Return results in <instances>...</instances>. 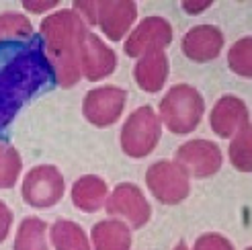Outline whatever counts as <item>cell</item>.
<instances>
[{
    "instance_id": "cell-1",
    "label": "cell",
    "mask_w": 252,
    "mask_h": 250,
    "mask_svg": "<svg viewBox=\"0 0 252 250\" xmlns=\"http://www.w3.org/2000/svg\"><path fill=\"white\" fill-rule=\"evenodd\" d=\"M56 82L41 35L0 43V131L31 96Z\"/></svg>"
},
{
    "instance_id": "cell-2",
    "label": "cell",
    "mask_w": 252,
    "mask_h": 250,
    "mask_svg": "<svg viewBox=\"0 0 252 250\" xmlns=\"http://www.w3.org/2000/svg\"><path fill=\"white\" fill-rule=\"evenodd\" d=\"M86 33L84 21L72 8L58 10L41 21V39L56 82L70 89L80 80V43Z\"/></svg>"
},
{
    "instance_id": "cell-3",
    "label": "cell",
    "mask_w": 252,
    "mask_h": 250,
    "mask_svg": "<svg viewBox=\"0 0 252 250\" xmlns=\"http://www.w3.org/2000/svg\"><path fill=\"white\" fill-rule=\"evenodd\" d=\"M205 111V101L197 89L189 84H176L160 101V121L176 133L185 135L197 129Z\"/></svg>"
},
{
    "instance_id": "cell-4",
    "label": "cell",
    "mask_w": 252,
    "mask_h": 250,
    "mask_svg": "<svg viewBox=\"0 0 252 250\" xmlns=\"http://www.w3.org/2000/svg\"><path fill=\"white\" fill-rule=\"evenodd\" d=\"M162 123L152 107H140L127 117L121 129V150L129 158H144L154 152L160 142Z\"/></svg>"
},
{
    "instance_id": "cell-5",
    "label": "cell",
    "mask_w": 252,
    "mask_h": 250,
    "mask_svg": "<svg viewBox=\"0 0 252 250\" xmlns=\"http://www.w3.org/2000/svg\"><path fill=\"white\" fill-rule=\"evenodd\" d=\"M146 185L152 195L164 205H176L185 201L191 191L189 174L176 162L160 160L152 164L146 172Z\"/></svg>"
},
{
    "instance_id": "cell-6",
    "label": "cell",
    "mask_w": 252,
    "mask_h": 250,
    "mask_svg": "<svg viewBox=\"0 0 252 250\" xmlns=\"http://www.w3.org/2000/svg\"><path fill=\"white\" fill-rule=\"evenodd\" d=\"M21 195L25 203H29L31 207L37 209L54 207L64 197V177L52 164L35 166L25 177Z\"/></svg>"
},
{
    "instance_id": "cell-7",
    "label": "cell",
    "mask_w": 252,
    "mask_h": 250,
    "mask_svg": "<svg viewBox=\"0 0 252 250\" xmlns=\"http://www.w3.org/2000/svg\"><path fill=\"white\" fill-rule=\"evenodd\" d=\"M176 164H181L189 177L207 179L221 168V150L209 140H191L176 150Z\"/></svg>"
},
{
    "instance_id": "cell-8",
    "label": "cell",
    "mask_w": 252,
    "mask_h": 250,
    "mask_svg": "<svg viewBox=\"0 0 252 250\" xmlns=\"http://www.w3.org/2000/svg\"><path fill=\"white\" fill-rule=\"evenodd\" d=\"M127 93L119 86H100L86 93L82 103V113L96 127H109L123 113Z\"/></svg>"
},
{
    "instance_id": "cell-9",
    "label": "cell",
    "mask_w": 252,
    "mask_h": 250,
    "mask_svg": "<svg viewBox=\"0 0 252 250\" xmlns=\"http://www.w3.org/2000/svg\"><path fill=\"white\" fill-rule=\"evenodd\" d=\"M105 207L111 216H119L127 219V223L135 230L144 228L150 221V216H152V207L146 201L142 189L131 183L117 185L111 197H107Z\"/></svg>"
},
{
    "instance_id": "cell-10",
    "label": "cell",
    "mask_w": 252,
    "mask_h": 250,
    "mask_svg": "<svg viewBox=\"0 0 252 250\" xmlns=\"http://www.w3.org/2000/svg\"><path fill=\"white\" fill-rule=\"evenodd\" d=\"M172 41V27L162 17H148L131 31L125 41V54L129 58H142L150 52H164Z\"/></svg>"
},
{
    "instance_id": "cell-11",
    "label": "cell",
    "mask_w": 252,
    "mask_h": 250,
    "mask_svg": "<svg viewBox=\"0 0 252 250\" xmlns=\"http://www.w3.org/2000/svg\"><path fill=\"white\" fill-rule=\"evenodd\" d=\"M115 66H117L115 52L100 41V37L86 29L80 43V74L86 80L96 82L113 74Z\"/></svg>"
},
{
    "instance_id": "cell-12",
    "label": "cell",
    "mask_w": 252,
    "mask_h": 250,
    "mask_svg": "<svg viewBox=\"0 0 252 250\" xmlns=\"http://www.w3.org/2000/svg\"><path fill=\"white\" fill-rule=\"evenodd\" d=\"M137 19V6L131 0H103L98 2L96 25L111 41H121Z\"/></svg>"
},
{
    "instance_id": "cell-13",
    "label": "cell",
    "mask_w": 252,
    "mask_h": 250,
    "mask_svg": "<svg viewBox=\"0 0 252 250\" xmlns=\"http://www.w3.org/2000/svg\"><path fill=\"white\" fill-rule=\"evenodd\" d=\"M221 47L223 35L213 25H197L183 37V54L197 64L216 60L221 54Z\"/></svg>"
},
{
    "instance_id": "cell-14",
    "label": "cell",
    "mask_w": 252,
    "mask_h": 250,
    "mask_svg": "<svg viewBox=\"0 0 252 250\" xmlns=\"http://www.w3.org/2000/svg\"><path fill=\"white\" fill-rule=\"evenodd\" d=\"M211 129L220 137H234L244 125H248V109L242 98L225 94L213 105L209 115Z\"/></svg>"
},
{
    "instance_id": "cell-15",
    "label": "cell",
    "mask_w": 252,
    "mask_h": 250,
    "mask_svg": "<svg viewBox=\"0 0 252 250\" xmlns=\"http://www.w3.org/2000/svg\"><path fill=\"white\" fill-rule=\"evenodd\" d=\"M133 78L142 91L158 93L168 78V58L164 52H150L137 60Z\"/></svg>"
},
{
    "instance_id": "cell-16",
    "label": "cell",
    "mask_w": 252,
    "mask_h": 250,
    "mask_svg": "<svg viewBox=\"0 0 252 250\" xmlns=\"http://www.w3.org/2000/svg\"><path fill=\"white\" fill-rule=\"evenodd\" d=\"M107 183L103 179L94 177V174H86L78 179L72 187V203L80 211L86 214H94L107 203Z\"/></svg>"
},
{
    "instance_id": "cell-17",
    "label": "cell",
    "mask_w": 252,
    "mask_h": 250,
    "mask_svg": "<svg viewBox=\"0 0 252 250\" xmlns=\"http://www.w3.org/2000/svg\"><path fill=\"white\" fill-rule=\"evenodd\" d=\"M94 250H129L131 248V232L127 223L119 219H103L94 223L91 232Z\"/></svg>"
},
{
    "instance_id": "cell-18",
    "label": "cell",
    "mask_w": 252,
    "mask_h": 250,
    "mask_svg": "<svg viewBox=\"0 0 252 250\" xmlns=\"http://www.w3.org/2000/svg\"><path fill=\"white\" fill-rule=\"evenodd\" d=\"M49 236L56 250H91L84 230L70 219H58L49 230Z\"/></svg>"
},
{
    "instance_id": "cell-19",
    "label": "cell",
    "mask_w": 252,
    "mask_h": 250,
    "mask_svg": "<svg viewBox=\"0 0 252 250\" xmlns=\"http://www.w3.org/2000/svg\"><path fill=\"white\" fill-rule=\"evenodd\" d=\"M45 221L39 218H27L21 221L15 238V250H49L45 242Z\"/></svg>"
},
{
    "instance_id": "cell-20",
    "label": "cell",
    "mask_w": 252,
    "mask_h": 250,
    "mask_svg": "<svg viewBox=\"0 0 252 250\" xmlns=\"http://www.w3.org/2000/svg\"><path fill=\"white\" fill-rule=\"evenodd\" d=\"M33 37L31 21L19 12H2L0 15V43L4 41H27Z\"/></svg>"
},
{
    "instance_id": "cell-21",
    "label": "cell",
    "mask_w": 252,
    "mask_h": 250,
    "mask_svg": "<svg viewBox=\"0 0 252 250\" xmlns=\"http://www.w3.org/2000/svg\"><path fill=\"white\" fill-rule=\"evenodd\" d=\"M230 162L236 170L250 172L252 170V129L250 123L234 135L230 144Z\"/></svg>"
},
{
    "instance_id": "cell-22",
    "label": "cell",
    "mask_w": 252,
    "mask_h": 250,
    "mask_svg": "<svg viewBox=\"0 0 252 250\" xmlns=\"http://www.w3.org/2000/svg\"><path fill=\"white\" fill-rule=\"evenodd\" d=\"M21 156L12 146L0 144V189H10L21 174Z\"/></svg>"
},
{
    "instance_id": "cell-23",
    "label": "cell",
    "mask_w": 252,
    "mask_h": 250,
    "mask_svg": "<svg viewBox=\"0 0 252 250\" xmlns=\"http://www.w3.org/2000/svg\"><path fill=\"white\" fill-rule=\"evenodd\" d=\"M228 64L232 72H236L238 76L250 78L252 76V39L244 37V39L236 41L228 54Z\"/></svg>"
},
{
    "instance_id": "cell-24",
    "label": "cell",
    "mask_w": 252,
    "mask_h": 250,
    "mask_svg": "<svg viewBox=\"0 0 252 250\" xmlns=\"http://www.w3.org/2000/svg\"><path fill=\"white\" fill-rule=\"evenodd\" d=\"M193 250H234V246L221 234H203L197 238Z\"/></svg>"
},
{
    "instance_id": "cell-25",
    "label": "cell",
    "mask_w": 252,
    "mask_h": 250,
    "mask_svg": "<svg viewBox=\"0 0 252 250\" xmlns=\"http://www.w3.org/2000/svg\"><path fill=\"white\" fill-rule=\"evenodd\" d=\"M76 15L86 21L88 25H96V17H98V2H93V0H76L72 8Z\"/></svg>"
},
{
    "instance_id": "cell-26",
    "label": "cell",
    "mask_w": 252,
    "mask_h": 250,
    "mask_svg": "<svg viewBox=\"0 0 252 250\" xmlns=\"http://www.w3.org/2000/svg\"><path fill=\"white\" fill-rule=\"evenodd\" d=\"M10 226H12V211L0 201V242L6 240V236L10 232Z\"/></svg>"
},
{
    "instance_id": "cell-27",
    "label": "cell",
    "mask_w": 252,
    "mask_h": 250,
    "mask_svg": "<svg viewBox=\"0 0 252 250\" xmlns=\"http://www.w3.org/2000/svg\"><path fill=\"white\" fill-rule=\"evenodd\" d=\"M58 6V0H45V2H33V0H25L23 2V8H27L31 12H45V10H52Z\"/></svg>"
},
{
    "instance_id": "cell-28",
    "label": "cell",
    "mask_w": 252,
    "mask_h": 250,
    "mask_svg": "<svg viewBox=\"0 0 252 250\" xmlns=\"http://www.w3.org/2000/svg\"><path fill=\"white\" fill-rule=\"evenodd\" d=\"M209 6H211V0H205V2H183V8L187 12H191V15H199V12H203Z\"/></svg>"
},
{
    "instance_id": "cell-29",
    "label": "cell",
    "mask_w": 252,
    "mask_h": 250,
    "mask_svg": "<svg viewBox=\"0 0 252 250\" xmlns=\"http://www.w3.org/2000/svg\"><path fill=\"white\" fill-rule=\"evenodd\" d=\"M174 250H189V248H187V244H185V242H179V244L174 246Z\"/></svg>"
},
{
    "instance_id": "cell-30",
    "label": "cell",
    "mask_w": 252,
    "mask_h": 250,
    "mask_svg": "<svg viewBox=\"0 0 252 250\" xmlns=\"http://www.w3.org/2000/svg\"><path fill=\"white\" fill-rule=\"evenodd\" d=\"M246 250H250V248H246Z\"/></svg>"
}]
</instances>
